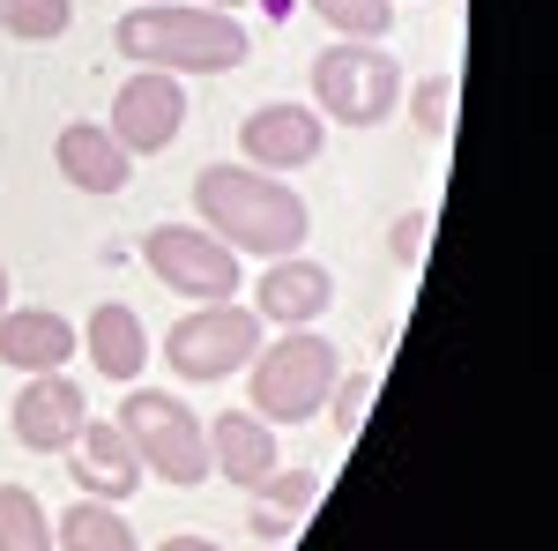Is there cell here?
<instances>
[{"label":"cell","mask_w":558,"mask_h":551,"mask_svg":"<svg viewBox=\"0 0 558 551\" xmlns=\"http://www.w3.org/2000/svg\"><path fill=\"white\" fill-rule=\"evenodd\" d=\"M112 142L128 149V157H157V149H172L179 128H186V89L179 75H157V68H134L128 83L112 89Z\"/></svg>","instance_id":"obj_8"},{"label":"cell","mask_w":558,"mask_h":551,"mask_svg":"<svg viewBox=\"0 0 558 551\" xmlns=\"http://www.w3.org/2000/svg\"><path fill=\"white\" fill-rule=\"evenodd\" d=\"M336 38H365V45H380L387 31H395V0H305Z\"/></svg>","instance_id":"obj_19"},{"label":"cell","mask_w":558,"mask_h":551,"mask_svg":"<svg viewBox=\"0 0 558 551\" xmlns=\"http://www.w3.org/2000/svg\"><path fill=\"white\" fill-rule=\"evenodd\" d=\"M425 239H432V209H402L387 224V247H395L402 268H425Z\"/></svg>","instance_id":"obj_24"},{"label":"cell","mask_w":558,"mask_h":551,"mask_svg":"<svg viewBox=\"0 0 558 551\" xmlns=\"http://www.w3.org/2000/svg\"><path fill=\"white\" fill-rule=\"evenodd\" d=\"M260 321L254 306H231V298H216V306H194V313H179L172 328H165V366H172L179 381H223V373H246L260 350Z\"/></svg>","instance_id":"obj_6"},{"label":"cell","mask_w":558,"mask_h":551,"mask_svg":"<svg viewBox=\"0 0 558 551\" xmlns=\"http://www.w3.org/2000/svg\"><path fill=\"white\" fill-rule=\"evenodd\" d=\"M120 432H128L142 477H165V484H202V477H209V424L194 418L179 395L128 387V403H120Z\"/></svg>","instance_id":"obj_5"},{"label":"cell","mask_w":558,"mask_h":551,"mask_svg":"<svg viewBox=\"0 0 558 551\" xmlns=\"http://www.w3.org/2000/svg\"><path fill=\"white\" fill-rule=\"evenodd\" d=\"M83 350H89V366H97L105 381H134V373L149 366V328H142L134 306L105 298V306L83 321Z\"/></svg>","instance_id":"obj_16"},{"label":"cell","mask_w":558,"mask_h":551,"mask_svg":"<svg viewBox=\"0 0 558 551\" xmlns=\"http://www.w3.org/2000/svg\"><path fill=\"white\" fill-rule=\"evenodd\" d=\"M194 216L202 231H216L231 254H299L305 231H313V209L291 179L254 165H202L194 171Z\"/></svg>","instance_id":"obj_1"},{"label":"cell","mask_w":558,"mask_h":551,"mask_svg":"<svg viewBox=\"0 0 558 551\" xmlns=\"http://www.w3.org/2000/svg\"><path fill=\"white\" fill-rule=\"evenodd\" d=\"M0 551H52V514L23 484H0Z\"/></svg>","instance_id":"obj_18"},{"label":"cell","mask_w":558,"mask_h":551,"mask_svg":"<svg viewBox=\"0 0 558 551\" xmlns=\"http://www.w3.org/2000/svg\"><path fill=\"white\" fill-rule=\"evenodd\" d=\"M15 440L31 447V455H68V440L83 432L89 403H83V381H68V373H23V395H15Z\"/></svg>","instance_id":"obj_10"},{"label":"cell","mask_w":558,"mask_h":551,"mask_svg":"<svg viewBox=\"0 0 558 551\" xmlns=\"http://www.w3.org/2000/svg\"><path fill=\"white\" fill-rule=\"evenodd\" d=\"M52 165H60L68 187H83V194H120V187L134 179V157L112 142L105 120H68L60 142H52Z\"/></svg>","instance_id":"obj_14"},{"label":"cell","mask_w":558,"mask_h":551,"mask_svg":"<svg viewBox=\"0 0 558 551\" xmlns=\"http://www.w3.org/2000/svg\"><path fill=\"white\" fill-rule=\"evenodd\" d=\"M0 313H8V268H0Z\"/></svg>","instance_id":"obj_26"},{"label":"cell","mask_w":558,"mask_h":551,"mask_svg":"<svg viewBox=\"0 0 558 551\" xmlns=\"http://www.w3.org/2000/svg\"><path fill=\"white\" fill-rule=\"evenodd\" d=\"M373 395H380V373H343V381L328 387V403H336V432H357L365 410H373Z\"/></svg>","instance_id":"obj_23"},{"label":"cell","mask_w":558,"mask_h":551,"mask_svg":"<svg viewBox=\"0 0 558 551\" xmlns=\"http://www.w3.org/2000/svg\"><path fill=\"white\" fill-rule=\"evenodd\" d=\"M320 142H328V120L313 112V105H260V112H246L239 120V149H246V165L254 171H299V165H313L320 157Z\"/></svg>","instance_id":"obj_9"},{"label":"cell","mask_w":558,"mask_h":551,"mask_svg":"<svg viewBox=\"0 0 558 551\" xmlns=\"http://www.w3.org/2000/svg\"><path fill=\"white\" fill-rule=\"evenodd\" d=\"M268 469H276V424L254 418V410H216V424H209V477H231V484L254 492Z\"/></svg>","instance_id":"obj_15"},{"label":"cell","mask_w":558,"mask_h":551,"mask_svg":"<svg viewBox=\"0 0 558 551\" xmlns=\"http://www.w3.org/2000/svg\"><path fill=\"white\" fill-rule=\"evenodd\" d=\"M402 60L387 45L365 38H336L313 60V112L336 120V128H380L387 112L402 105Z\"/></svg>","instance_id":"obj_4"},{"label":"cell","mask_w":558,"mask_h":551,"mask_svg":"<svg viewBox=\"0 0 558 551\" xmlns=\"http://www.w3.org/2000/svg\"><path fill=\"white\" fill-rule=\"evenodd\" d=\"M157 551H223V544H216V537H165Z\"/></svg>","instance_id":"obj_25"},{"label":"cell","mask_w":558,"mask_h":551,"mask_svg":"<svg viewBox=\"0 0 558 551\" xmlns=\"http://www.w3.org/2000/svg\"><path fill=\"white\" fill-rule=\"evenodd\" d=\"M328 306H336V276L305 254H276L254 284V313L276 321V328H313Z\"/></svg>","instance_id":"obj_11"},{"label":"cell","mask_w":558,"mask_h":551,"mask_svg":"<svg viewBox=\"0 0 558 551\" xmlns=\"http://www.w3.org/2000/svg\"><path fill=\"white\" fill-rule=\"evenodd\" d=\"M254 492H260V507H268V514L299 522V514L313 507V500H320V477H313V469H268Z\"/></svg>","instance_id":"obj_21"},{"label":"cell","mask_w":558,"mask_h":551,"mask_svg":"<svg viewBox=\"0 0 558 551\" xmlns=\"http://www.w3.org/2000/svg\"><path fill=\"white\" fill-rule=\"evenodd\" d=\"M52 551H142L128 529V514L112 507V500H75V507L52 522Z\"/></svg>","instance_id":"obj_17"},{"label":"cell","mask_w":558,"mask_h":551,"mask_svg":"<svg viewBox=\"0 0 558 551\" xmlns=\"http://www.w3.org/2000/svg\"><path fill=\"white\" fill-rule=\"evenodd\" d=\"M75 343H83L75 321L52 306H8L0 313V366H15V373H68Z\"/></svg>","instance_id":"obj_13"},{"label":"cell","mask_w":558,"mask_h":551,"mask_svg":"<svg viewBox=\"0 0 558 551\" xmlns=\"http://www.w3.org/2000/svg\"><path fill=\"white\" fill-rule=\"evenodd\" d=\"M68 23H75V0H0V38L45 45V38H60Z\"/></svg>","instance_id":"obj_20"},{"label":"cell","mask_w":558,"mask_h":551,"mask_svg":"<svg viewBox=\"0 0 558 551\" xmlns=\"http://www.w3.org/2000/svg\"><path fill=\"white\" fill-rule=\"evenodd\" d=\"M410 120H417V134L454 128V75H425V83L410 89Z\"/></svg>","instance_id":"obj_22"},{"label":"cell","mask_w":558,"mask_h":551,"mask_svg":"<svg viewBox=\"0 0 558 551\" xmlns=\"http://www.w3.org/2000/svg\"><path fill=\"white\" fill-rule=\"evenodd\" d=\"M142 261L157 268V284L179 298H194V306H216V298H239V254L202 231V224H157L149 239H142Z\"/></svg>","instance_id":"obj_7"},{"label":"cell","mask_w":558,"mask_h":551,"mask_svg":"<svg viewBox=\"0 0 558 551\" xmlns=\"http://www.w3.org/2000/svg\"><path fill=\"white\" fill-rule=\"evenodd\" d=\"M68 477L83 484L89 500H128V492H142V463H134L128 432H120V418H83V432L68 440Z\"/></svg>","instance_id":"obj_12"},{"label":"cell","mask_w":558,"mask_h":551,"mask_svg":"<svg viewBox=\"0 0 558 551\" xmlns=\"http://www.w3.org/2000/svg\"><path fill=\"white\" fill-rule=\"evenodd\" d=\"M209 8H223V15H231V8H239V0H209Z\"/></svg>","instance_id":"obj_27"},{"label":"cell","mask_w":558,"mask_h":551,"mask_svg":"<svg viewBox=\"0 0 558 551\" xmlns=\"http://www.w3.org/2000/svg\"><path fill=\"white\" fill-rule=\"evenodd\" d=\"M343 381V350L328 336H313V328H283L276 350L260 343L254 366H246V387H254V418L268 424H305L328 410V387Z\"/></svg>","instance_id":"obj_3"},{"label":"cell","mask_w":558,"mask_h":551,"mask_svg":"<svg viewBox=\"0 0 558 551\" xmlns=\"http://www.w3.org/2000/svg\"><path fill=\"white\" fill-rule=\"evenodd\" d=\"M112 45H120V60L157 68V75H231L254 52L239 15L194 8V0H142V8H128Z\"/></svg>","instance_id":"obj_2"}]
</instances>
